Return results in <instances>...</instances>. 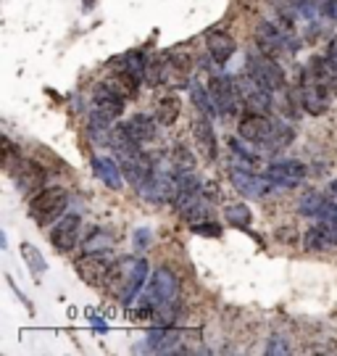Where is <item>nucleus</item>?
I'll return each mask as SVG.
<instances>
[{"mask_svg": "<svg viewBox=\"0 0 337 356\" xmlns=\"http://www.w3.org/2000/svg\"><path fill=\"white\" fill-rule=\"evenodd\" d=\"M337 90V72L327 56H313L309 64L300 69L298 101L300 108L311 116H322L329 111Z\"/></svg>", "mask_w": 337, "mask_h": 356, "instance_id": "obj_1", "label": "nucleus"}, {"mask_svg": "<svg viewBox=\"0 0 337 356\" xmlns=\"http://www.w3.org/2000/svg\"><path fill=\"white\" fill-rule=\"evenodd\" d=\"M256 45H258V51L272 56V58L293 56V53L300 51V40L282 22L279 24H274V22H258V26H256Z\"/></svg>", "mask_w": 337, "mask_h": 356, "instance_id": "obj_2", "label": "nucleus"}, {"mask_svg": "<svg viewBox=\"0 0 337 356\" xmlns=\"http://www.w3.org/2000/svg\"><path fill=\"white\" fill-rule=\"evenodd\" d=\"M66 206H69V191H63V188H42L29 201V216H32L35 225L45 227V225L58 222L66 214Z\"/></svg>", "mask_w": 337, "mask_h": 356, "instance_id": "obj_3", "label": "nucleus"}, {"mask_svg": "<svg viewBox=\"0 0 337 356\" xmlns=\"http://www.w3.org/2000/svg\"><path fill=\"white\" fill-rule=\"evenodd\" d=\"M245 72H248L258 85L269 90V92H282L288 88V76H285V69L279 66L277 58L266 56L261 51H250L248 58H245Z\"/></svg>", "mask_w": 337, "mask_h": 356, "instance_id": "obj_4", "label": "nucleus"}, {"mask_svg": "<svg viewBox=\"0 0 337 356\" xmlns=\"http://www.w3.org/2000/svg\"><path fill=\"white\" fill-rule=\"evenodd\" d=\"M208 92H211L213 108L219 116H238L243 111V95H240L238 79L227 74H216L208 79Z\"/></svg>", "mask_w": 337, "mask_h": 356, "instance_id": "obj_5", "label": "nucleus"}, {"mask_svg": "<svg viewBox=\"0 0 337 356\" xmlns=\"http://www.w3.org/2000/svg\"><path fill=\"white\" fill-rule=\"evenodd\" d=\"M229 182H232V188H235L240 195H245V198H266V195H272V193L277 191V185L272 182V177L253 172V166L232 164L229 166Z\"/></svg>", "mask_w": 337, "mask_h": 356, "instance_id": "obj_6", "label": "nucleus"}, {"mask_svg": "<svg viewBox=\"0 0 337 356\" xmlns=\"http://www.w3.org/2000/svg\"><path fill=\"white\" fill-rule=\"evenodd\" d=\"M8 175L13 177L16 188L24 193H40L48 182V169L38 164L35 159H22V156L11 164Z\"/></svg>", "mask_w": 337, "mask_h": 356, "instance_id": "obj_7", "label": "nucleus"}, {"mask_svg": "<svg viewBox=\"0 0 337 356\" xmlns=\"http://www.w3.org/2000/svg\"><path fill=\"white\" fill-rule=\"evenodd\" d=\"M82 238V216L79 214H63L53 229H50V245L58 251V254H69L74 251L76 243Z\"/></svg>", "mask_w": 337, "mask_h": 356, "instance_id": "obj_8", "label": "nucleus"}, {"mask_svg": "<svg viewBox=\"0 0 337 356\" xmlns=\"http://www.w3.org/2000/svg\"><path fill=\"white\" fill-rule=\"evenodd\" d=\"M272 129H274V119H269L266 114L258 111H248V114L240 116L238 122V135L250 145H266L272 138Z\"/></svg>", "mask_w": 337, "mask_h": 356, "instance_id": "obj_9", "label": "nucleus"}, {"mask_svg": "<svg viewBox=\"0 0 337 356\" xmlns=\"http://www.w3.org/2000/svg\"><path fill=\"white\" fill-rule=\"evenodd\" d=\"M111 264H113L111 251H85L82 259H76V272L90 285H103L106 272H108Z\"/></svg>", "mask_w": 337, "mask_h": 356, "instance_id": "obj_10", "label": "nucleus"}, {"mask_svg": "<svg viewBox=\"0 0 337 356\" xmlns=\"http://www.w3.org/2000/svg\"><path fill=\"white\" fill-rule=\"evenodd\" d=\"M238 88L248 111H258V114H269V111H272V95H274V92H269L263 85H258L248 72L238 76Z\"/></svg>", "mask_w": 337, "mask_h": 356, "instance_id": "obj_11", "label": "nucleus"}, {"mask_svg": "<svg viewBox=\"0 0 337 356\" xmlns=\"http://www.w3.org/2000/svg\"><path fill=\"white\" fill-rule=\"evenodd\" d=\"M92 103H95V108L106 111L113 119H119V116L124 114L126 95L119 90V85L113 79H106V82H98L95 90H92Z\"/></svg>", "mask_w": 337, "mask_h": 356, "instance_id": "obj_12", "label": "nucleus"}, {"mask_svg": "<svg viewBox=\"0 0 337 356\" xmlns=\"http://www.w3.org/2000/svg\"><path fill=\"white\" fill-rule=\"evenodd\" d=\"M266 175L272 177L277 188L290 191V188H298L300 182L309 177V169H306V164L295 161V159H285V161H274L266 169Z\"/></svg>", "mask_w": 337, "mask_h": 356, "instance_id": "obj_13", "label": "nucleus"}, {"mask_svg": "<svg viewBox=\"0 0 337 356\" xmlns=\"http://www.w3.org/2000/svg\"><path fill=\"white\" fill-rule=\"evenodd\" d=\"M192 138H195V148L200 151V156L206 161H216L219 156V140H216V132H213L211 116L198 114L192 122Z\"/></svg>", "mask_w": 337, "mask_h": 356, "instance_id": "obj_14", "label": "nucleus"}, {"mask_svg": "<svg viewBox=\"0 0 337 356\" xmlns=\"http://www.w3.org/2000/svg\"><path fill=\"white\" fill-rule=\"evenodd\" d=\"M306 251H332L337 248V222L322 219V225H316L306 232Z\"/></svg>", "mask_w": 337, "mask_h": 356, "instance_id": "obj_15", "label": "nucleus"}, {"mask_svg": "<svg viewBox=\"0 0 337 356\" xmlns=\"http://www.w3.org/2000/svg\"><path fill=\"white\" fill-rule=\"evenodd\" d=\"M148 272H150L148 261H145L142 256H135V264H132V269H129L124 288H122V293H119V301H122V304L129 306L132 301H135V296L142 291V285H145V280H148Z\"/></svg>", "mask_w": 337, "mask_h": 356, "instance_id": "obj_16", "label": "nucleus"}, {"mask_svg": "<svg viewBox=\"0 0 337 356\" xmlns=\"http://www.w3.org/2000/svg\"><path fill=\"white\" fill-rule=\"evenodd\" d=\"M332 206H335V198H332L329 193L309 191V193H303L298 209H300V214H303V216L329 219V214H332Z\"/></svg>", "mask_w": 337, "mask_h": 356, "instance_id": "obj_17", "label": "nucleus"}, {"mask_svg": "<svg viewBox=\"0 0 337 356\" xmlns=\"http://www.w3.org/2000/svg\"><path fill=\"white\" fill-rule=\"evenodd\" d=\"M145 341V351H153V354H169V351H176V343H179V332L169 325H161V327H153V330L142 338Z\"/></svg>", "mask_w": 337, "mask_h": 356, "instance_id": "obj_18", "label": "nucleus"}, {"mask_svg": "<svg viewBox=\"0 0 337 356\" xmlns=\"http://www.w3.org/2000/svg\"><path fill=\"white\" fill-rule=\"evenodd\" d=\"M92 172H95V177H98L106 188L122 191V185H124V169L116 164L113 159H108V156H95V159H92Z\"/></svg>", "mask_w": 337, "mask_h": 356, "instance_id": "obj_19", "label": "nucleus"}, {"mask_svg": "<svg viewBox=\"0 0 337 356\" xmlns=\"http://www.w3.org/2000/svg\"><path fill=\"white\" fill-rule=\"evenodd\" d=\"M206 42H208V53H211L213 64H219V66L229 64V58H232L235 51H238L235 38H232V35H227V32H222V29L208 32V35H206Z\"/></svg>", "mask_w": 337, "mask_h": 356, "instance_id": "obj_20", "label": "nucleus"}, {"mask_svg": "<svg viewBox=\"0 0 337 356\" xmlns=\"http://www.w3.org/2000/svg\"><path fill=\"white\" fill-rule=\"evenodd\" d=\"M126 129H129V135L135 138L138 143H153L158 138V119L156 116H148V114H135L129 116L124 122Z\"/></svg>", "mask_w": 337, "mask_h": 356, "instance_id": "obj_21", "label": "nucleus"}, {"mask_svg": "<svg viewBox=\"0 0 337 356\" xmlns=\"http://www.w3.org/2000/svg\"><path fill=\"white\" fill-rule=\"evenodd\" d=\"M111 122H113V116H108L106 111H100V108H92L88 116V135L98 143V145L111 143V138H113Z\"/></svg>", "mask_w": 337, "mask_h": 356, "instance_id": "obj_22", "label": "nucleus"}, {"mask_svg": "<svg viewBox=\"0 0 337 356\" xmlns=\"http://www.w3.org/2000/svg\"><path fill=\"white\" fill-rule=\"evenodd\" d=\"M179 111H182V103L176 98L174 92H166L156 101V119L163 127H172L176 119H179Z\"/></svg>", "mask_w": 337, "mask_h": 356, "instance_id": "obj_23", "label": "nucleus"}, {"mask_svg": "<svg viewBox=\"0 0 337 356\" xmlns=\"http://www.w3.org/2000/svg\"><path fill=\"white\" fill-rule=\"evenodd\" d=\"M293 140H295V129L290 127V124H285V122H277L274 119L272 138H269V143H266L263 148H266V151H272V153H279V151H285Z\"/></svg>", "mask_w": 337, "mask_h": 356, "instance_id": "obj_24", "label": "nucleus"}, {"mask_svg": "<svg viewBox=\"0 0 337 356\" xmlns=\"http://www.w3.org/2000/svg\"><path fill=\"white\" fill-rule=\"evenodd\" d=\"M190 101H192V106L198 108V114H203V116L216 114L213 101H211V92H208V85H206V88H203V85H192V88H190Z\"/></svg>", "mask_w": 337, "mask_h": 356, "instance_id": "obj_25", "label": "nucleus"}, {"mask_svg": "<svg viewBox=\"0 0 337 356\" xmlns=\"http://www.w3.org/2000/svg\"><path fill=\"white\" fill-rule=\"evenodd\" d=\"M22 259H24V264L29 267V272L35 275V277H40V275H45V269H48V264H45V259H42V254H40L38 248L32 245V243H22Z\"/></svg>", "mask_w": 337, "mask_h": 356, "instance_id": "obj_26", "label": "nucleus"}, {"mask_svg": "<svg viewBox=\"0 0 337 356\" xmlns=\"http://www.w3.org/2000/svg\"><path fill=\"white\" fill-rule=\"evenodd\" d=\"M227 222L232 225L235 229H250V222H253V214L245 204H232L224 209Z\"/></svg>", "mask_w": 337, "mask_h": 356, "instance_id": "obj_27", "label": "nucleus"}, {"mask_svg": "<svg viewBox=\"0 0 337 356\" xmlns=\"http://www.w3.org/2000/svg\"><path fill=\"white\" fill-rule=\"evenodd\" d=\"M229 151H232V156L238 159V161H243L245 166H258V153H253L248 148V145H243V138H229Z\"/></svg>", "mask_w": 337, "mask_h": 356, "instance_id": "obj_28", "label": "nucleus"}, {"mask_svg": "<svg viewBox=\"0 0 337 356\" xmlns=\"http://www.w3.org/2000/svg\"><path fill=\"white\" fill-rule=\"evenodd\" d=\"M108 232H103V229H92V235L85 238V251H108V245H111V238H106Z\"/></svg>", "mask_w": 337, "mask_h": 356, "instance_id": "obj_29", "label": "nucleus"}, {"mask_svg": "<svg viewBox=\"0 0 337 356\" xmlns=\"http://www.w3.org/2000/svg\"><path fill=\"white\" fill-rule=\"evenodd\" d=\"M190 229H192V235H200V238H222V227L211 219L195 222V225H190Z\"/></svg>", "mask_w": 337, "mask_h": 356, "instance_id": "obj_30", "label": "nucleus"}, {"mask_svg": "<svg viewBox=\"0 0 337 356\" xmlns=\"http://www.w3.org/2000/svg\"><path fill=\"white\" fill-rule=\"evenodd\" d=\"M174 166L176 169H192L195 166V159H192V153L185 145H176L174 148Z\"/></svg>", "mask_w": 337, "mask_h": 356, "instance_id": "obj_31", "label": "nucleus"}, {"mask_svg": "<svg viewBox=\"0 0 337 356\" xmlns=\"http://www.w3.org/2000/svg\"><path fill=\"white\" fill-rule=\"evenodd\" d=\"M266 354H290V343L282 338V335H272L269 343H266Z\"/></svg>", "mask_w": 337, "mask_h": 356, "instance_id": "obj_32", "label": "nucleus"}, {"mask_svg": "<svg viewBox=\"0 0 337 356\" xmlns=\"http://www.w3.org/2000/svg\"><path fill=\"white\" fill-rule=\"evenodd\" d=\"M132 241H135V248H138V251H145L150 243H153V232H150L148 227H140Z\"/></svg>", "mask_w": 337, "mask_h": 356, "instance_id": "obj_33", "label": "nucleus"}, {"mask_svg": "<svg viewBox=\"0 0 337 356\" xmlns=\"http://www.w3.org/2000/svg\"><path fill=\"white\" fill-rule=\"evenodd\" d=\"M13 159H19V156H16V145H13L8 138H3V166L11 169Z\"/></svg>", "mask_w": 337, "mask_h": 356, "instance_id": "obj_34", "label": "nucleus"}, {"mask_svg": "<svg viewBox=\"0 0 337 356\" xmlns=\"http://www.w3.org/2000/svg\"><path fill=\"white\" fill-rule=\"evenodd\" d=\"M324 56L329 58V64L335 66V72H337V38L329 40V45H327V53H324Z\"/></svg>", "mask_w": 337, "mask_h": 356, "instance_id": "obj_35", "label": "nucleus"}, {"mask_svg": "<svg viewBox=\"0 0 337 356\" xmlns=\"http://www.w3.org/2000/svg\"><path fill=\"white\" fill-rule=\"evenodd\" d=\"M322 8H324V13L329 19L337 22V0H322Z\"/></svg>", "mask_w": 337, "mask_h": 356, "instance_id": "obj_36", "label": "nucleus"}, {"mask_svg": "<svg viewBox=\"0 0 337 356\" xmlns=\"http://www.w3.org/2000/svg\"><path fill=\"white\" fill-rule=\"evenodd\" d=\"M327 193H329L332 198H337V177L332 179V182H329V188H327Z\"/></svg>", "mask_w": 337, "mask_h": 356, "instance_id": "obj_37", "label": "nucleus"}, {"mask_svg": "<svg viewBox=\"0 0 337 356\" xmlns=\"http://www.w3.org/2000/svg\"><path fill=\"white\" fill-rule=\"evenodd\" d=\"M95 3H98V0H82V8H85V11H92Z\"/></svg>", "mask_w": 337, "mask_h": 356, "instance_id": "obj_38", "label": "nucleus"}]
</instances>
